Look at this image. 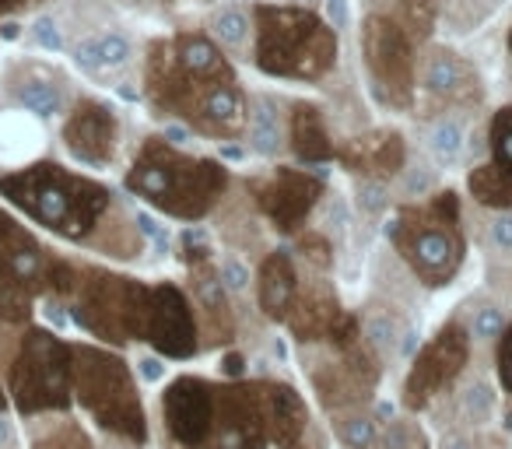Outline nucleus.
<instances>
[{
  "mask_svg": "<svg viewBox=\"0 0 512 449\" xmlns=\"http://www.w3.org/2000/svg\"><path fill=\"white\" fill-rule=\"evenodd\" d=\"M0 197H8L32 221L71 243L92 236L113 204V193L106 186L78 172H67L57 162H39L0 176Z\"/></svg>",
  "mask_w": 512,
  "mask_h": 449,
  "instance_id": "nucleus-1",
  "label": "nucleus"
},
{
  "mask_svg": "<svg viewBox=\"0 0 512 449\" xmlns=\"http://www.w3.org/2000/svg\"><path fill=\"white\" fill-rule=\"evenodd\" d=\"M127 190L172 218L200 221L225 197L228 169L218 158L183 155L162 137H151L130 165Z\"/></svg>",
  "mask_w": 512,
  "mask_h": 449,
  "instance_id": "nucleus-2",
  "label": "nucleus"
},
{
  "mask_svg": "<svg viewBox=\"0 0 512 449\" xmlns=\"http://www.w3.org/2000/svg\"><path fill=\"white\" fill-rule=\"evenodd\" d=\"M256 22V67L274 78L320 81L337 60V36L316 11L260 4Z\"/></svg>",
  "mask_w": 512,
  "mask_h": 449,
  "instance_id": "nucleus-3",
  "label": "nucleus"
},
{
  "mask_svg": "<svg viewBox=\"0 0 512 449\" xmlns=\"http://www.w3.org/2000/svg\"><path fill=\"white\" fill-rule=\"evenodd\" d=\"M74 351V400L92 414L99 428L123 442L144 446L148 418L130 365L116 351L95 344H71Z\"/></svg>",
  "mask_w": 512,
  "mask_h": 449,
  "instance_id": "nucleus-4",
  "label": "nucleus"
},
{
  "mask_svg": "<svg viewBox=\"0 0 512 449\" xmlns=\"http://www.w3.org/2000/svg\"><path fill=\"white\" fill-rule=\"evenodd\" d=\"M151 288L137 278H123L113 271H78L71 299V313L81 330L106 344H130L144 337Z\"/></svg>",
  "mask_w": 512,
  "mask_h": 449,
  "instance_id": "nucleus-5",
  "label": "nucleus"
},
{
  "mask_svg": "<svg viewBox=\"0 0 512 449\" xmlns=\"http://www.w3.org/2000/svg\"><path fill=\"white\" fill-rule=\"evenodd\" d=\"M11 400L25 418L67 411L74 400V351L53 330L32 327L11 362Z\"/></svg>",
  "mask_w": 512,
  "mask_h": 449,
  "instance_id": "nucleus-6",
  "label": "nucleus"
},
{
  "mask_svg": "<svg viewBox=\"0 0 512 449\" xmlns=\"http://www.w3.org/2000/svg\"><path fill=\"white\" fill-rule=\"evenodd\" d=\"M390 243L428 288H446L463 267V232L425 204H407L390 221Z\"/></svg>",
  "mask_w": 512,
  "mask_h": 449,
  "instance_id": "nucleus-7",
  "label": "nucleus"
},
{
  "mask_svg": "<svg viewBox=\"0 0 512 449\" xmlns=\"http://www.w3.org/2000/svg\"><path fill=\"white\" fill-rule=\"evenodd\" d=\"M362 53L372 92L379 102L404 109L414 102V39L393 15H369L362 29Z\"/></svg>",
  "mask_w": 512,
  "mask_h": 449,
  "instance_id": "nucleus-8",
  "label": "nucleus"
},
{
  "mask_svg": "<svg viewBox=\"0 0 512 449\" xmlns=\"http://www.w3.org/2000/svg\"><path fill=\"white\" fill-rule=\"evenodd\" d=\"M306 369L309 379H313L316 397H320V404L327 411L362 407L379 386V358L362 341L348 344V348L327 344V351L320 358H313Z\"/></svg>",
  "mask_w": 512,
  "mask_h": 449,
  "instance_id": "nucleus-9",
  "label": "nucleus"
},
{
  "mask_svg": "<svg viewBox=\"0 0 512 449\" xmlns=\"http://www.w3.org/2000/svg\"><path fill=\"white\" fill-rule=\"evenodd\" d=\"M470 362V330L460 320H449L439 334L414 355V365L404 379V407L407 411H425L442 390L460 379Z\"/></svg>",
  "mask_w": 512,
  "mask_h": 449,
  "instance_id": "nucleus-10",
  "label": "nucleus"
},
{
  "mask_svg": "<svg viewBox=\"0 0 512 449\" xmlns=\"http://www.w3.org/2000/svg\"><path fill=\"white\" fill-rule=\"evenodd\" d=\"M162 358H186L197 355L200 348V327L197 313H193L190 295L179 285H151L148 292V313H144V337Z\"/></svg>",
  "mask_w": 512,
  "mask_h": 449,
  "instance_id": "nucleus-11",
  "label": "nucleus"
},
{
  "mask_svg": "<svg viewBox=\"0 0 512 449\" xmlns=\"http://www.w3.org/2000/svg\"><path fill=\"white\" fill-rule=\"evenodd\" d=\"M267 425L260 411V393L256 383L246 379H228L214 386V421L207 449H264Z\"/></svg>",
  "mask_w": 512,
  "mask_h": 449,
  "instance_id": "nucleus-12",
  "label": "nucleus"
},
{
  "mask_svg": "<svg viewBox=\"0 0 512 449\" xmlns=\"http://www.w3.org/2000/svg\"><path fill=\"white\" fill-rule=\"evenodd\" d=\"M253 197L274 229L285 232V236H295V232L306 229L309 214L320 204L323 179L302 169H274L271 179L253 183Z\"/></svg>",
  "mask_w": 512,
  "mask_h": 449,
  "instance_id": "nucleus-13",
  "label": "nucleus"
},
{
  "mask_svg": "<svg viewBox=\"0 0 512 449\" xmlns=\"http://www.w3.org/2000/svg\"><path fill=\"white\" fill-rule=\"evenodd\" d=\"M165 432L179 449H207L214 421V383L200 376H179L162 393Z\"/></svg>",
  "mask_w": 512,
  "mask_h": 449,
  "instance_id": "nucleus-14",
  "label": "nucleus"
},
{
  "mask_svg": "<svg viewBox=\"0 0 512 449\" xmlns=\"http://www.w3.org/2000/svg\"><path fill=\"white\" fill-rule=\"evenodd\" d=\"M246 113H249L246 92H242L235 78H225V81H204V85H197L183 120L197 134L225 137L228 141V137H239L246 130Z\"/></svg>",
  "mask_w": 512,
  "mask_h": 449,
  "instance_id": "nucleus-15",
  "label": "nucleus"
},
{
  "mask_svg": "<svg viewBox=\"0 0 512 449\" xmlns=\"http://www.w3.org/2000/svg\"><path fill=\"white\" fill-rule=\"evenodd\" d=\"M116 113L106 102L85 99L74 106V113L64 123V144L78 162L106 165L116 151Z\"/></svg>",
  "mask_w": 512,
  "mask_h": 449,
  "instance_id": "nucleus-16",
  "label": "nucleus"
},
{
  "mask_svg": "<svg viewBox=\"0 0 512 449\" xmlns=\"http://www.w3.org/2000/svg\"><path fill=\"white\" fill-rule=\"evenodd\" d=\"M190 295H193V313H197V327L204 330L200 341L207 348L232 341L235 337V313L228 306V288L221 281L218 267L211 260H197L190 264Z\"/></svg>",
  "mask_w": 512,
  "mask_h": 449,
  "instance_id": "nucleus-17",
  "label": "nucleus"
},
{
  "mask_svg": "<svg viewBox=\"0 0 512 449\" xmlns=\"http://www.w3.org/2000/svg\"><path fill=\"white\" fill-rule=\"evenodd\" d=\"M334 155L341 158L344 169H351L355 176L386 183V179L404 172L407 144L397 130H369V134H358V137H351V141H344Z\"/></svg>",
  "mask_w": 512,
  "mask_h": 449,
  "instance_id": "nucleus-18",
  "label": "nucleus"
},
{
  "mask_svg": "<svg viewBox=\"0 0 512 449\" xmlns=\"http://www.w3.org/2000/svg\"><path fill=\"white\" fill-rule=\"evenodd\" d=\"M256 393H260L267 442L281 449L299 446L309 432V407L302 393L292 383H281V379H256Z\"/></svg>",
  "mask_w": 512,
  "mask_h": 449,
  "instance_id": "nucleus-19",
  "label": "nucleus"
},
{
  "mask_svg": "<svg viewBox=\"0 0 512 449\" xmlns=\"http://www.w3.org/2000/svg\"><path fill=\"white\" fill-rule=\"evenodd\" d=\"M50 264L53 260L46 257L43 246L15 218L0 211V278L18 281L29 292H39V288H46V278H50Z\"/></svg>",
  "mask_w": 512,
  "mask_h": 449,
  "instance_id": "nucleus-20",
  "label": "nucleus"
},
{
  "mask_svg": "<svg viewBox=\"0 0 512 449\" xmlns=\"http://www.w3.org/2000/svg\"><path fill=\"white\" fill-rule=\"evenodd\" d=\"M337 313H341V302H337L334 288L327 281H299V295H295L292 309L285 316V327L292 330V337L299 344H323L334 327Z\"/></svg>",
  "mask_w": 512,
  "mask_h": 449,
  "instance_id": "nucleus-21",
  "label": "nucleus"
},
{
  "mask_svg": "<svg viewBox=\"0 0 512 449\" xmlns=\"http://www.w3.org/2000/svg\"><path fill=\"white\" fill-rule=\"evenodd\" d=\"M295 295H299V271H295L292 253L288 250L267 253L260 271H256V302H260V313L274 323H285Z\"/></svg>",
  "mask_w": 512,
  "mask_h": 449,
  "instance_id": "nucleus-22",
  "label": "nucleus"
},
{
  "mask_svg": "<svg viewBox=\"0 0 512 449\" xmlns=\"http://www.w3.org/2000/svg\"><path fill=\"white\" fill-rule=\"evenodd\" d=\"M421 92L432 102H474L477 78L456 53L432 50L421 64Z\"/></svg>",
  "mask_w": 512,
  "mask_h": 449,
  "instance_id": "nucleus-23",
  "label": "nucleus"
},
{
  "mask_svg": "<svg viewBox=\"0 0 512 449\" xmlns=\"http://www.w3.org/2000/svg\"><path fill=\"white\" fill-rule=\"evenodd\" d=\"M288 148L299 162L306 165H320L334 158V137L327 130V120H323V109L316 102H292L288 109Z\"/></svg>",
  "mask_w": 512,
  "mask_h": 449,
  "instance_id": "nucleus-24",
  "label": "nucleus"
},
{
  "mask_svg": "<svg viewBox=\"0 0 512 449\" xmlns=\"http://www.w3.org/2000/svg\"><path fill=\"white\" fill-rule=\"evenodd\" d=\"M172 53H176V64L186 71V78L193 81H225L235 78L232 64L221 53V46L214 39L200 36V32H183V36L172 39Z\"/></svg>",
  "mask_w": 512,
  "mask_h": 449,
  "instance_id": "nucleus-25",
  "label": "nucleus"
},
{
  "mask_svg": "<svg viewBox=\"0 0 512 449\" xmlns=\"http://www.w3.org/2000/svg\"><path fill=\"white\" fill-rule=\"evenodd\" d=\"M358 327H362V344L379 362H390V358H397V355H411L414 334L404 327V320H400L393 309L372 306L369 313L358 320Z\"/></svg>",
  "mask_w": 512,
  "mask_h": 449,
  "instance_id": "nucleus-26",
  "label": "nucleus"
},
{
  "mask_svg": "<svg viewBox=\"0 0 512 449\" xmlns=\"http://www.w3.org/2000/svg\"><path fill=\"white\" fill-rule=\"evenodd\" d=\"M246 137L253 144L256 155H281L288 148V134H285V120H281V106L271 95H260V99L249 102L246 113Z\"/></svg>",
  "mask_w": 512,
  "mask_h": 449,
  "instance_id": "nucleus-27",
  "label": "nucleus"
},
{
  "mask_svg": "<svg viewBox=\"0 0 512 449\" xmlns=\"http://www.w3.org/2000/svg\"><path fill=\"white\" fill-rule=\"evenodd\" d=\"M470 197L484 207H495V211H512V172L505 165H498L495 158L491 162H481L467 179Z\"/></svg>",
  "mask_w": 512,
  "mask_h": 449,
  "instance_id": "nucleus-28",
  "label": "nucleus"
},
{
  "mask_svg": "<svg viewBox=\"0 0 512 449\" xmlns=\"http://www.w3.org/2000/svg\"><path fill=\"white\" fill-rule=\"evenodd\" d=\"M330 425H334V435L344 449H376L379 432H383L365 407H341V411H334Z\"/></svg>",
  "mask_w": 512,
  "mask_h": 449,
  "instance_id": "nucleus-29",
  "label": "nucleus"
},
{
  "mask_svg": "<svg viewBox=\"0 0 512 449\" xmlns=\"http://www.w3.org/2000/svg\"><path fill=\"white\" fill-rule=\"evenodd\" d=\"M74 60L85 71H113V67H123L130 60V43L123 36H116V32H106V36L85 39L74 50Z\"/></svg>",
  "mask_w": 512,
  "mask_h": 449,
  "instance_id": "nucleus-30",
  "label": "nucleus"
},
{
  "mask_svg": "<svg viewBox=\"0 0 512 449\" xmlns=\"http://www.w3.org/2000/svg\"><path fill=\"white\" fill-rule=\"evenodd\" d=\"M32 449H95V446H92V435L78 421L60 418L50 428L32 435Z\"/></svg>",
  "mask_w": 512,
  "mask_h": 449,
  "instance_id": "nucleus-31",
  "label": "nucleus"
},
{
  "mask_svg": "<svg viewBox=\"0 0 512 449\" xmlns=\"http://www.w3.org/2000/svg\"><path fill=\"white\" fill-rule=\"evenodd\" d=\"M460 414L467 418V425H488L495 414V390L484 379H470L460 390Z\"/></svg>",
  "mask_w": 512,
  "mask_h": 449,
  "instance_id": "nucleus-32",
  "label": "nucleus"
},
{
  "mask_svg": "<svg viewBox=\"0 0 512 449\" xmlns=\"http://www.w3.org/2000/svg\"><path fill=\"white\" fill-rule=\"evenodd\" d=\"M18 102L29 113H36L39 120H50V116H57L64 109V92L57 85H50V81H25L18 88Z\"/></svg>",
  "mask_w": 512,
  "mask_h": 449,
  "instance_id": "nucleus-33",
  "label": "nucleus"
},
{
  "mask_svg": "<svg viewBox=\"0 0 512 449\" xmlns=\"http://www.w3.org/2000/svg\"><path fill=\"white\" fill-rule=\"evenodd\" d=\"M428 151L439 165H453L463 155V123L456 120H439L428 134Z\"/></svg>",
  "mask_w": 512,
  "mask_h": 449,
  "instance_id": "nucleus-34",
  "label": "nucleus"
},
{
  "mask_svg": "<svg viewBox=\"0 0 512 449\" xmlns=\"http://www.w3.org/2000/svg\"><path fill=\"white\" fill-rule=\"evenodd\" d=\"M393 18H397V22L404 25L407 36L418 43V39H425L435 25V0H397V15Z\"/></svg>",
  "mask_w": 512,
  "mask_h": 449,
  "instance_id": "nucleus-35",
  "label": "nucleus"
},
{
  "mask_svg": "<svg viewBox=\"0 0 512 449\" xmlns=\"http://www.w3.org/2000/svg\"><path fill=\"white\" fill-rule=\"evenodd\" d=\"M32 292L18 281L0 278V323H29Z\"/></svg>",
  "mask_w": 512,
  "mask_h": 449,
  "instance_id": "nucleus-36",
  "label": "nucleus"
},
{
  "mask_svg": "<svg viewBox=\"0 0 512 449\" xmlns=\"http://www.w3.org/2000/svg\"><path fill=\"white\" fill-rule=\"evenodd\" d=\"M488 137H491V155H495V162L512 172V106H502L491 116Z\"/></svg>",
  "mask_w": 512,
  "mask_h": 449,
  "instance_id": "nucleus-37",
  "label": "nucleus"
},
{
  "mask_svg": "<svg viewBox=\"0 0 512 449\" xmlns=\"http://www.w3.org/2000/svg\"><path fill=\"white\" fill-rule=\"evenodd\" d=\"M376 449H425V439H421V432L414 428V421L397 418L379 432Z\"/></svg>",
  "mask_w": 512,
  "mask_h": 449,
  "instance_id": "nucleus-38",
  "label": "nucleus"
},
{
  "mask_svg": "<svg viewBox=\"0 0 512 449\" xmlns=\"http://www.w3.org/2000/svg\"><path fill=\"white\" fill-rule=\"evenodd\" d=\"M214 36L221 39V43H228V46H239V43H246V36H249V18H246V11H239V8H225L218 18H214Z\"/></svg>",
  "mask_w": 512,
  "mask_h": 449,
  "instance_id": "nucleus-39",
  "label": "nucleus"
},
{
  "mask_svg": "<svg viewBox=\"0 0 512 449\" xmlns=\"http://www.w3.org/2000/svg\"><path fill=\"white\" fill-rule=\"evenodd\" d=\"M295 250L302 253V257L309 260V264L316 267V271H330V264H334V250H330V239L320 236V232H295Z\"/></svg>",
  "mask_w": 512,
  "mask_h": 449,
  "instance_id": "nucleus-40",
  "label": "nucleus"
},
{
  "mask_svg": "<svg viewBox=\"0 0 512 449\" xmlns=\"http://www.w3.org/2000/svg\"><path fill=\"white\" fill-rule=\"evenodd\" d=\"M505 313L498 306H481L474 313V320H470V334L477 337V341H498V334L505 330Z\"/></svg>",
  "mask_w": 512,
  "mask_h": 449,
  "instance_id": "nucleus-41",
  "label": "nucleus"
},
{
  "mask_svg": "<svg viewBox=\"0 0 512 449\" xmlns=\"http://www.w3.org/2000/svg\"><path fill=\"white\" fill-rule=\"evenodd\" d=\"M179 260L186 267L197 264V260H211V246H207V236L200 229H186L179 236Z\"/></svg>",
  "mask_w": 512,
  "mask_h": 449,
  "instance_id": "nucleus-42",
  "label": "nucleus"
},
{
  "mask_svg": "<svg viewBox=\"0 0 512 449\" xmlns=\"http://www.w3.org/2000/svg\"><path fill=\"white\" fill-rule=\"evenodd\" d=\"M355 197H358V207H362L365 214H376L386 207V190L379 179H365L358 176V186H355Z\"/></svg>",
  "mask_w": 512,
  "mask_h": 449,
  "instance_id": "nucleus-43",
  "label": "nucleus"
},
{
  "mask_svg": "<svg viewBox=\"0 0 512 449\" xmlns=\"http://www.w3.org/2000/svg\"><path fill=\"white\" fill-rule=\"evenodd\" d=\"M425 207H428V211H432L439 221H446V225H456V229H460V197H456L453 190L435 193L432 200H425Z\"/></svg>",
  "mask_w": 512,
  "mask_h": 449,
  "instance_id": "nucleus-44",
  "label": "nucleus"
},
{
  "mask_svg": "<svg viewBox=\"0 0 512 449\" xmlns=\"http://www.w3.org/2000/svg\"><path fill=\"white\" fill-rule=\"evenodd\" d=\"M498 383L505 393H512V323L498 334Z\"/></svg>",
  "mask_w": 512,
  "mask_h": 449,
  "instance_id": "nucleus-45",
  "label": "nucleus"
},
{
  "mask_svg": "<svg viewBox=\"0 0 512 449\" xmlns=\"http://www.w3.org/2000/svg\"><path fill=\"white\" fill-rule=\"evenodd\" d=\"M218 274H221V281H225L228 292H242V288L249 285V271H246V264H242V260H235V257H228L225 264L218 267Z\"/></svg>",
  "mask_w": 512,
  "mask_h": 449,
  "instance_id": "nucleus-46",
  "label": "nucleus"
},
{
  "mask_svg": "<svg viewBox=\"0 0 512 449\" xmlns=\"http://www.w3.org/2000/svg\"><path fill=\"white\" fill-rule=\"evenodd\" d=\"M491 246L502 253H512V214L509 211L491 221Z\"/></svg>",
  "mask_w": 512,
  "mask_h": 449,
  "instance_id": "nucleus-47",
  "label": "nucleus"
},
{
  "mask_svg": "<svg viewBox=\"0 0 512 449\" xmlns=\"http://www.w3.org/2000/svg\"><path fill=\"white\" fill-rule=\"evenodd\" d=\"M32 32H36V43L46 46V50H60V46H64V39H60V29H57L53 18H39Z\"/></svg>",
  "mask_w": 512,
  "mask_h": 449,
  "instance_id": "nucleus-48",
  "label": "nucleus"
},
{
  "mask_svg": "<svg viewBox=\"0 0 512 449\" xmlns=\"http://www.w3.org/2000/svg\"><path fill=\"white\" fill-rule=\"evenodd\" d=\"M428 186H432V169H411V176L404 179V193H407V197H421Z\"/></svg>",
  "mask_w": 512,
  "mask_h": 449,
  "instance_id": "nucleus-49",
  "label": "nucleus"
},
{
  "mask_svg": "<svg viewBox=\"0 0 512 449\" xmlns=\"http://www.w3.org/2000/svg\"><path fill=\"white\" fill-rule=\"evenodd\" d=\"M221 372H225V379H242L246 376V355L242 351H228L221 358Z\"/></svg>",
  "mask_w": 512,
  "mask_h": 449,
  "instance_id": "nucleus-50",
  "label": "nucleus"
},
{
  "mask_svg": "<svg viewBox=\"0 0 512 449\" xmlns=\"http://www.w3.org/2000/svg\"><path fill=\"white\" fill-rule=\"evenodd\" d=\"M439 449H477V442L467 432H460V428H449L439 439Z\"/></svg>",
  "mask_w": 512,
  "mask_h": 449,
  "instance_id": "nucleus-51",
  "label": "nucleus"
},
{
  "mask_svg": "<svg viewBox=\"0 0 512 449\" xmlns=\"http://www.w3.org/2000/svg\"><path fill=\"white\" fill-rule=\"evenodd\" d=\"M11 439H15V428H11V421L4 418V411H0V449H8Z\"/></svg>",
  "mask_w": 512,
  "mask_h": 449,
  "instance_id": "nucleus-52",
  "label": "nucleus"
},
{
  "mask_svg": "<svg viewBox=\"0 0 512 449\" xmlns=\"http://www.w3.org/2000/svg\"><path fill=\"white\" fill-rule=\"evenodd\" d=\"M141 376L144 379H158V376H162V362H158V358H144V362H141Z\"/></svg>",
  "mask_w": 512,
  "mask_h": 449,
  "instance_id": "nucleus-53",
  "label": "nucleus"
},
{
  "mask_svg": "<svg viewBox=\"0 0 512 449\" xmlns=\"http://www.w3.org/2000/svg\"><path fill=\"white\" fill-rule=\"evenodd\" d=\"M0 36H4V39H18V25L15 22H4V25H0Z\"/></svg>",
  "mask_w": 512,
  "mask_h": 449,
  "instance_id": "nucleus-54",
  "label": "nucleus"
},
{
  "mask_svg": "<svg viewBox=\"0 0 512 449\" xmlns=\"http://www.w3.org/2000/svg\"><path fill=\"white\" fill-rule=\"evenodd\" d=\"M15 4H22V0H0V15H4V11H11Z\"/></svg>",
  "mask_w": 512,
  "mask_h": 449,
  "instance_id": "nucleus-55",
  "label": "nucleus"
},
{
  "mask_svg": "<svg viewBox=\"0 0 512 449\" xmlns=\"http://www.w3.org/2000/svg\"><path fill=\"white\" fill-rule=\"evenodd\" d=\"M8 407V390H4V383H0V411Z\"/></svg>",
  "mask_w": 512,
  "mask_h": 449,
  "instance_id": "nucleus-56",
  "label": "nucleus"
},
{
  "mask_svg": "<svg viewBox=\"0 0 512 449\" xmlns=\"http://www.w3.org/2000/svg\"><path fill=\"white\" fill-rule=\"evenodd\" d=\"M505 428H509V435H512V411L505 414Z\"/></svg>",
  "mask_w": 512,
  "mask_h": 449,
  "instance_id": "nucleus-57",
  "label": "nucleus"
},
{
  "mask_svg": "<svg viewBox=\"0 0 512 449\" xmlns=\"http://www.w3.org/2000/svg\"><path fill=\"white\" fill-rule=\"evenodd\" d=\"M509 53H512V29H509Z\"/></svg>",
  "mask_w": 512,
  "mask_h": 449,
  "instance_id": "nucleus-58",
  "label": "nucleus"
},
{
  "mask_svg": "<svg viewBox=\"0 0 512 449\" xmlns=\"http://www.w3.org/2000/svg\"><path fill=\"white\" fill-rule=\"evenodd\" d=\"M292 449H306V446H302V442H299V446H292Z\"/></svg>",
  "mask_w": 512,
  "mask_h": 449,
  "instance_id": "nucleus-59",
  "label": "nucleus"
}]
</instances>
